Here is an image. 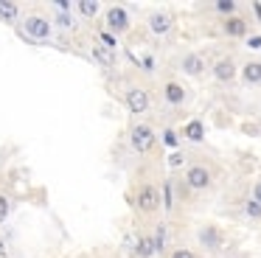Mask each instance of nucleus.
Segmentation results:
<instances>
[{
  "label": "nucleus",
  "instance_id": "f257e3e1",
  "mask_svg": "<svg viewBox=\"0 0 261 258\" xmlns=\"http://www.w3.org/2000/svg\"><path fill=\"white\" fill-rule=\"evenodd\" d=\"M129 138H132L135 151H141V154H146V151L154 146V132H152V126H146V123H141V126H132Z\"/></svg>",
  "mask_w": 261,
  "mask_h": 258
},
{
  "label": "nucleus",
  "instance_id": "f03ea898",
  "mask_svg": "<svg viewBox=\"0 0 261 258\" xmlns=\"http://www.w3.org/2000/svg\"><path fill=\"white\" fill-rule=\"evenodd\" d=\"M158 205H160L158 188H154V185H143V188L138 191V208H141L143 213H152V211H158Z\"/></svg>",
  "mask_w": 261,
  "mask_h": 258
},
{
  "label": "nucleus",
  "instance_id": "7ed1b4c3",
  "mask_svg": "<svg viewBox=\"0 0 261 258\" xmlns=\"http://www.w3.org/2000/svg\"><path fill=\"white\" fill-rule=\"evenodd\" d=\"M186 183L191 185L194 191H202V188H208V185H211V171L205 166H191V168H188V174H186Z\"/></svg>",
  "mask_w": 261,
  "mask_h": 258
},
{
  "label": "nucleus",
  "instance_id": "20e7f679",
  "mask_svg": "<svg viewBox=\"0 0 261 258\" xmlns=\"http://www.w3.org/2000/svg\"><path fill=\"white\" fill-rule=\"evenodd\" d=\"M25 31H29V37H34V39H48L51 22L42 20V17H29V20H25Z\"/></svg>",
  "mask_w": 261,
  "mask_h": 258
},
{
  "label": "nucleus",
  "instance_id": "39448f33",
  "mask_svg": "<svg viewBox=\"0 0 261 258\" xmlns=\"http://www.w3.org/2000/svg\"><path fill=\"white\" fill-rule=\"evenodd\" d=\"M126 107H129V112H135V115H141V112L149 110V95L143 93V90H129L126 93Z\"/></svg>",
  "mask_w": 261,
  "mask_h": 258
},
{
  "label": "nucleus",
  "instance_id": "423d86ee",
  "mask_svg": "<svg viewBox=\"0 0 261 258\" xmlns=\"http://www.w3.org/2000/svg\"><path fill=\"white\" fill-rule=\"evenodd\" d=\"M107 25H110V31H126L129 17H126V11L121 9V6H115V9L107 11Z\"/></svg>",
  "mask_w": 261,
  "mask_h": 258
},
{
  "label": "nucleus",
  "instance_id": "0eeeda50",
  "mask_svg": "<svg viewBox=\"0 0 261 258\" xmlns=\"http://www.w3.org/2000/svg\"><path fill=\"white\" fill-rule=\"evenodd\" d=\"M163 93H166V101H169V104H182V101H186V87H182V84H177V82H169L163 87Z\"/></svg>",
  "mask_w": 261,
  "mask_h": 258
},
{
  "label": "nucleus",
  "instance_id": "6e6552de",
  "mask_svg": "<svg viewBox=\"0 0 261 258\" xmlns=\"http://www.w3.org/2000/svg\"><path fill=\"white\" fill-rule=\"evenodd\" d=\"M214 76L219 79V82H230V79L236 76V65H233L230 59H222V62H216V67H214Z\"/></svg>",
  "mask_w": 261,
  "mask_h": 258
},
{
  "label": "nucleus",
  "instance_id": "1a4fd4ad",
  "mask_svg": "<svg viewBox=\"0 0 261 258\" xmlns=\"http://www.w3.org/2000/svg\"><path fill=\"white\" fill-rule=\"evenodd\" d=\"M199 241H202L205 247H211V250H216V247L222 244V233L216 227H202L199 230Z\"/></svg>",
  "mask_w": 261,
  "mask_h": 258
},
{
  "label": "nucleus",
  "instance_id": "9d476101",
  "mask_svg": "<svg viewBox=\"0 0 261 258\" xmlns=\"http://www.w3.org/2000/svg\"><path fill=\"white\" fill-rule=\"evenodd\" d=\"M182 70H186L188 76H199V73L205 70V62L199 59L197 54H191V56H186V59H182Z\"/></svg>",
  "mask_w": 261,
  "mask_h": 258
},
{
  "label": "nucleus",
  "instance_id": "9b49d317",
  "mask_svg": "<svg viewBox=\"0 0 261 258\" xmlns=\"http://www.w3.org/2000/svg\"><path fill=\"white\" fill-rule=\"evenodd\" d=\"M225 31L230 34V37H244V34H247V22H244L242 17H230V20H225Z\"/></svg>",
  "mask_w": 261,
  "mask_h": 258
},
{
  "label": "nucleus",
  "instance_id": "f8f14e48",
  "mask_svg": "<svg viewBox=\"0 0 261 258\" xmlns=\"http://www.w3.org/2000/svg\"><path fill=\"white\" fill-rule=\"evenodd\" d=\"M242 76H244L247 84H258L261 82V62H247L244 70H242Z\"/></svg>",
  "mask_w": 261,
  "mask_h": 258
},
{
  "label": "nucleus",
  "instance_id": "ddd939ff",
  "mask_svg": "<svg viewBox=\"0 0 261 258\" xmlns=\"http://www.w3.org/2000/svg\"><path fill=\"white\" fill-rule=\"evenodd\" d=\"M149 28H152L154 34H166V31L171 28V17H169V14H152Z\"/></svg>",
  "mask_w": 261,
  "mask_h": 258
},
{
  "label": "nucleus",
  "instance_id": "4468645a",
  "mask_svg": "<svg viewBox=\"0 0 261 258\" xmlns=\"http://www.w3.org/2000/svg\"><path fill=\"white\" fill-rule=\"evenodd\" d=\"M186 138H188V140H202V138H205V126H202V121H191V123H186Z\"/></svg>",
  "mask_w": 261,
  "mask_h": 258
},
{
  "label": "nucleus",
  "instance_id": "2eb2a0df",
  "mask_svg": "<svg viewBox=\"0 0 261 258\" xmlns=\"http://www.w3.org/2000/svg\"><path fill=\"white\" fill-rule=\"evenodd\" d=\"M0 20H17V3H9V0H0Z\"/></svg>",
  "mask_w": 261,
  "mask_h": 258
},
{
  "label": "nucleus",
  "instance_id": "dca6fc26",
  "mask_svg": "<svg viewBox=\"0 0 261 258\" xmlns=\"http://www.w3.org/2000/svg\"><path fill=\"white\" fill-rule=\"evenodd\" d=\"M135 250H138V255H141V258H149V255H154V241L152 239H141Z\"/></svg>",
  "mask_w": 261,
  "mask_h": 258
},
{
  "label": "nucleus",
  "instance_id": "f3484780",
  "mask_svg": "<svg viewBox=\"0 0 261 258\" xmlns=\"http://www.w3.org/2000/svg\"><path fill=\"white\" fill-rule=\"evenodd\" d=\"M79 11H82L85 17H93V14L98 11V3H96V0H82V3H79Z\"/></svg>",
  "mask_w": 261,
  "mask_h": 258
},
{
  "label": "nucleus",
  "instance_id": "a211bd4d",
  "mask_svg": "<svg viewBox=\"0 0 261 258\" xmlns=\"http://www.w3.org/2000/svg\"><path fill=\"white\" fill-rule=\"evenodd\" d=\"M96 59L104 62V65H113V50H107V48H101V45H98V48H96Z\"/></svg>",
  "mask_w": 261,
  "mask_h": 258
},
{
  "label": "nucleus",
  "instance_id": "6ab92c4d",
  "mask_svg": "<svg viewBox=\"0 0 261 258\" xmlns=\"http://www.w3.org/2000/svg\"><path fill=\"white\" fill-rule=\"evenodd\" d=\"M216 11H222V14H233V11H236V3H233V0H219V3H216Z\"/></svg>",
  "mask_w": 261,
  "mask_h": 258
},
{
  "label": "nucleus",
  "instance_id": "aec40b11",
  "mask_svg": "<svg viewBox=\"0 0 261 258\" xmlns=\"http://www.w3.org/2000/svg\"><path fill=\"white\" fill-rule=\"evenodd\" d=\"M244 211H247V216H261V202L250 199L247 205H244Z\"/></svg>",
  "mask_w": 261,
  "mask_h": 258
},
{
  "label": "nucleus",
  "instance_id": "412c9836",
  "mask_svg": "<svg viewBox=\"0 0 261 258\" xmlns=\"http://www.w3.org/2000/svg\"><path fill=\"white\" fill-rule=\"evenodd\" d=\"M101 48H110V50L115 48V37H113L110 31H104V34H101Z\"/></svg>",
  "mask_w": 261,
  "mask_h": 258
},
{
  "label": "nucleus",
  "instance_id": "4be33fe9",
  "mask_svg": "<svg viewBox=\"0 0 261 258\" xmlns=\"http://www.w3.org/2000/svg\"><path fill=\"white\" fill-rule=\"evenodd\" d=\"M6 216H9V199L0 194V222H6Z\"/></svg>",
  "mask_w": 261,
  "mask_h": 258
},
{
  "label": "nucleus",
  "instance_id": "5701e85b",
  "mask_svg": "<svg viewBox=\"0 0 261 258\" xmlns=\"http://www.w3.org/2000/svg\"><path fill=\"white\" fill-rule=\"evenodd\" d=\"M169 166H171V168L182 166V151H171V157H169Z\"/></svg>",
  "mask_w": 261,
  "mask_h": 258
},
{
  "label": "nucleus",
  "instance_id": "b1692460",
  "mask_svg": "<svg viewBox=\"0 0 261 258\" xmlns=\"http://www.w3.org/2000/svg\"><path fill=\"white\" fill-rule=\"evenodd\" d=\"M171 258H194V252L191 250H174V252H171Z\"/></svg>",
  "mask_w": 261,
  "mask_h": 258
},
{
  "label": "nucleus",
  "instance_id": "393cba45",
  "mask_svg": "<svg viewBox=\"0 0 261 258\" xmlns=\"http://www.w3.org/2000/svg\"><path fill=\"white\" fill-rule=\"evenodd\" d=\"M163 140H166L169 146H177V135H174V132H166V135H163Z\"/></svg>",
  "mask_w": 261,
  "mask_h": 258
},
{
  "label": "nucleus",
  "instance_id": "a878e982",
  "mask_svg": "<svg viewBox=\"0 0 261 258\" xmlns=\"http://www.w3.org/2000/svg\"><path fill=\"white\" fill-rule=\"evenodd\" d=\"M247 48H261V37H250L247 39Z\"/></svg>",
  "mask_w": 261,
  "mask_h": 258
},
{
  "label": "nucleus",
  "instance_id": "bb28decb",
  "mask_svg": "<svg viewBox=\"0 0 261 258\" xmlns=\"http://www.w3.org/2000/svg\"><path fill=\"white\" fill-rule=\"evenodd\" d=\"M253 199H255V202H261V183H255V188H253Z\"/></svg>",
  "mask_w": 261,
  "mask_h": 258
},
{
  "label": "nucleus",
  "instance_id": "cd10ccee",
  "mask_svg": "<svg viewBox=\"0 0 261 258\" xmlns=\"http://www.w3.org/2000/svg\"><path fill=\"white\" fill-rule=\"evenodd\" d=\"M57 22H59V25H70V17H68V14H59Z\"/></svg>",
  "mask_w": 261,
  "mask_h": 258
},
{
  "label": "nucleus",
  "instance_id": "c85d7f7f",
  "mask_svg": "<svg viewBox=\"0 0 261 258\" xmlns=\"http://www.w3.org/2000/svg\"><path fill=\"white\" fill-rule=\"evenodd\" d=\"M152 67H154L152 65V56H146V59H143V70H152Z\"/></svg>",
  "mask_w": 261,
  "mask_h": 258
},
{
  "label": "nucleus",
  "instance_id": "c756f323",
  "mask_svg": "<svg viewBox=\"0 0 261 258\" xmlns=\"http://www.w3.org/2000/svg\"><path fill=\"white\" fill-rule=\"evenodd\" d=\"M0 258H6V244L0 241Z\"/></svg>",
  "mask_w": 261,
  "mask_h": 258
},
{
  "label": "nucleus",
  "instance_id": "7c9ffc66",
  "mask_svg": "<svg viewBox=\"0 0 261 258\" xmlns=\"http://www.w3.org/2000/svg\"><path fill=\"white\" fill-rule=\"evenodd\" d=\"M253 9H255V14H258V20H261V3H255Z\"/></svg>",
  "mask_w": 261,
  "mask_h": 258
}]
</instances>
